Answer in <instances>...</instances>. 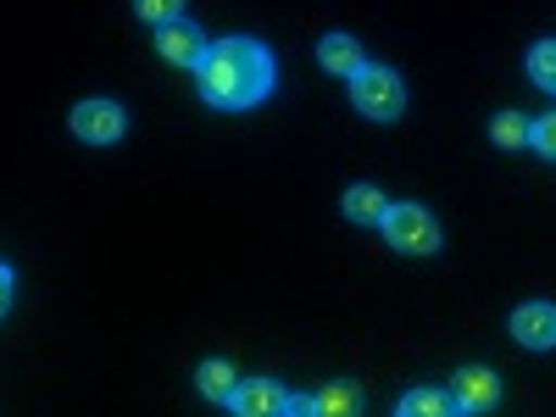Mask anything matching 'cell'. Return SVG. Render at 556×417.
Returning <instances> with one entry per match:
<instances>
[{
    "instance_id": "1",
    "label": "cell",
    "mask_w": 556,
    "mask_h": 417,
    "mask_svg": "<svg viewBox=\"0 0 556 417\" xmlns=\"http://www.w3.org/2000/svg\"><path fill=\"white\" fill-rule=\"evenodd\" d=\"M201 96L223 112H245L273 89V56L256 39H217L201 56Z\"/></svg>"
},
{
    "instance_id": "2",
    "label": "cell",
    "mask_w": 556,
    "mask_h": 417,
    "mask_svg": "<svg viewBox=\"0 0 556 417\" xmlns=\"http://www.w3.org/2000/svg\"><path fill=\"white\" fill-rule=\"evenodd\" d=\"M351 101H356V112H362V117L390 123V117H401V112H406V84H401L390 67H374V62H367V67L351 78Z\"/></svg>"
},
{
    "instance_id": "3",
    "label": "cell",
    "mask_w": 556,
    "mask_h": 417,
    "mask_svg": "<svg viewBox=\"0 0 556 417\" xmlns=\"http://www.w3.org/2000/svg\"><path fill=\"white\" fill-rule=\"evenodd\" d=\"M384 240H390L395 251H406V256H429V251H440V223H434L424 206L401 201V206L384 212Z\"/></svg>"
},
{
    "instance_id": "4",
    "label": "cell",
    "mask_w": 556,
    "mask_h": 417,
    "mask_svg": "<svg viewBox=\"0 0 556 417\" xmlns=\"http://www.w3.org/2000/svg\"><path fill=\"white\" fill-rule=\"evenodd\" d=\"M123 128H128V112L117 101H84V106H73V134L89 139V146H112V139H123Z\"/></svg>"
},
{
    "instance_id": "5",
    "label": "cell",
    "mask_w": 556,
    "mask_h": 417,
    "mask_svg": "<svg viewBox=\"0 0 556 417\" xmlns=\"http://www.w3.org/2000/svg\"><path fill=\"white\" fill-rule=\"evenodd\" d=\"M513 340L529 351H551L556 345V306L551 301H529L513 312Z\"/></svg>"
},
{
    "instance_id": "6",
    "label": "cell",
    "mask_w": 556,
    "mask_h": 417,
    "mask_svg": "<svg viewBox=\"0 0 556 417\" xmlns=\"http://www.w3.org/2000/svg\"><path fill=\"white\" fill-rule=\"evenodd\" d=\"M228 406L245 417H278V412H290V390H278L273 379H245V384H235Z\"/></svg>"
},
{
    "instance_id": "7",
    "label": "cell",
    "mask_w": 556,
    "mask_h": 417,
    "mask_svg": "<svg viewBox=\"0 0 556 417\" xmlns=\"http://www.w3.org/2000/svg\"><path fill=\"white\" fill-rule=\"evenodd\" d=\"M156 51L167 56V62H178V67H201V56H206V39H201V28H190V23H162L156 28Z\"/></svg>"
},
{
    "instance_id": "8",
    "label": "cell",
    "mask_w": 556,
    "mask_h": 417,
    "mask_svg": "<svg viewBox=\"0 0 556 417\" xmlns=\"http://www.w3.org/2000/svg\"><path fill=\"white\" fill-rule=\"evenodd\" d=\"M451 395H456V412H490L501 401V384H495L490 367H462Z\"/></svg>"
},
{
    "instance_id": "9",
    "label": "cell",
    "mask_w": 556,
    "mask_h": 417,
    "mask_svg": "<svg viewBox=\"0 0 556 417\" xmlns=\"http://www.w3.org/2000/svg\"><path fill=\"white\" fill-rule=\"evenodd\" d=\"M317 62L323 67H329V73H340V78H356L367 62H362V45L351 39V34H329V39H323L317 45Z\"/></svg>"
},
{
    "instance_id": "10",
    "label": "cell",
    "mask_w": 556,
    "mask_h": 417,
    "mask_svg": "<svg viewBox=\"0 0 556 417\" xmlns=\"http://www.w3.org/2000/svg\"><path fill=\"white\" fill-rule=\"evenodd\" d=\"M384 212H390V201L379 195V184H351L345 190V217L351 223H384Z\"/></svg>"
},
{
    "instance_id": "11",
    "label": "cell",
    "mask_w": 556,
    "mask_h": 417,
    "mask_svg": "<svg viewBox=\"0 0 556 417\" xmlns=\"http://www.w3.org/2000/svg\"><path fill=\"white\" fill-rule=\"evenodd\" d=\"M195 384H201V395H206V401H228V395H235V384H240V374H235L228 362H201Z\"/></svg>"
},
{
    "instance_id": "12",
    "label": "cell",
    "mask_w": 556,
    "mask_h": 417,
    "mask_svg": "<svg viewBox=\"0 0 556 417\" xmlns=\"http://www.w3.org/2000/svg\"><path fill=\"white\" fill-rule=\"evenodd\" d=\"M312 401H317L323 417H356L362 412V390L356 384H329V390H317Z\"/></svg>"
},
{
    "instance_id": "13",
    "label": "cell",
    "mask_w": 556,
    "mask_h": 417,
    "mask_svg": "<svg viewBox=\"0 0 556 417\" xmlns=\"http://www.w3.org/2000/svg\"><path fill=\"white\" fill-rule=\"evenodd\" d=\"M456 412V395H440V390H412L401 401V417H451Z\"/></svg>"
},
{
    "instance_id": "14",
    "label": "cell",
    "mask_w": 556,
    "mask_h": 417,
    "mask_svg": "<svg viewBox=\"0 0 556 417\" xmlns=\"http://www.w3.org/2000/svg\"><path fill=\"white\" fill-rule=\"evenodd\" d=\"M529 128H534V123H523L518 112H501V117L490 123V134H495V146H501V151H518V146H529Z\"/></svg>"
},
{
    "instance_id": "15",
    "label": "cell",
    "mask_w": 556,
    "mask_h": 417,
    "mask_svg": "<svg viewBox=\"0 0 556 417\" xmlns=\"http://www.w3.org/2000/svg\"><path fill=\"white\" fill-rule=\"evenodd\" d=\"M529 78L540 89H556V39H540L534 51H529Z\"/></svg>"
},
{
    "instance_id": "16",
    "label": "cell",
    "mask_w": 556,
    "mask_h": 417,
    "mask_svg": "<svg viewBox=\"0 0 556 417\" xmlns=\"http://www.w3.org/2000/svg\"><path fill=\"white\" fill-rule=\"evenodd\" d=\"M134 12L162 28V23H178L184 17V0H134Z\"/></svg>"
},
{
    "instance_id": "17",
    "label": "cell",
    "mask_w": 556,
    "mask_h": 417,
    "mask_svg": "<svg viewBox=\"0 0 556 417\" xmlns=\"http://www.w3.org/2000/svg\"><path fill=\"white\" fill-rule=\"evenodd\" d=\"M529 146H534L540 156H551V162H556V112H551V117H540V123L529 128Z\"/></svg>"
},
{
    "instance_id": "18",
    "label": "cell",
    "mask_w": 556,
    "mask_h": 417,
    "mask_svg": "<svg viewBox=\"0 0 556 417\" xmlns=\"http://www.w3.org/2000/svg\"><path fill=\"white\" fill-rule=\"evenodd\" d=\"M7 301H12V267L0 262V312H7Z\"/></svg>"
}]
</instances>
